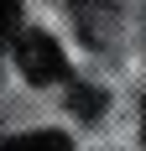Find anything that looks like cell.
Returning a JSON list of instances; mask_svg holds the SVG:
<instances>
[{"mask_svg":"<svg viewBox=\"0 0 146 151\" xmlns=\"http://www.w3.org/2000/svg\"><path fill=\"white\" fill-rule=\"evenodd\" d=\"M16 68H21L26 83H58L68 73V58L47 31H21L16 37Z\"/></svg>","mask_w":146,"mask_h":151,"instance_id":"1","label":"cell"},{"mask_svg":"<svg viewBox=\"0 0 146 151\" xmlns=\"http://www.w3.org/2000/svg\"><path fill=\"white\" fill-rule=\"evenodd\" d=\"M73 21L84 31L89 42H110V31H115V5L110 0H73Z\"/></svg>","mask_w":146,"mask_h":151,"instance_id":"2","label":"cell"},{"mask_svg":"<svg viewBox=\"0 0 146 151\" xmlns=\"http://www.w3.org/2000/svg\"><path fill=\"white\" fill-rule=\"evenodd\" d=\"M5 151H73V141L63 130H26V136H16Z\"/></svg>","mask_w":146,"mask_h":151,"instance_id":"3","label":"cell"},{"mask_svg":"<svg viewBox=\"0 0 146 151\" xmlns=\"http://www.w3.org/2000/svg\"><path fill=\"white\" fill-rule=\"evenodd\" d=\"M21 37V0H0V47Z\"/></svg>","mask_w":146,"mask_h":151,"instance_id":"4","label":"cell"},{"mask_svg":"<svg viewBox=\"0 0 146 151\" xmlns=\"http://www.w3.org/2000/svg\"><path fill=\"white\" fill-rule=\"evenodd\" d=\"M68 109H73V115H84V120H94V115L104 109V94H99V89H73Z\"/></svg>","mask_w":146,"mask_h":151,"instance_id":"5","label":"cell"},{"mask_svg":"<svg viewBox=\"0 0 146 151\" xmlns=\"http://www.w3.org/2000/svg\"><path fill=\"white\" fill-rule=\"evenodd\" d=\"M141 136H146V104H141Z\"/></svg>","mask_w":146,"mask_h":151,"instance_id":"6","label":"cell"}]
</instances>
